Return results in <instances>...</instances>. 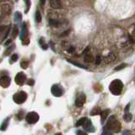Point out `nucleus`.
I'll use <instances>...</instances> for the list:
<instances>
[{"label": "nucleus", "mask_w": 135, "mask_h": 135, "mask_svg": "<svg viewBox=\"0 0 135 135\" xmlns=\"http://www.w3.org/2000/svg\"><path fill=\"white\" fill-rule=\"evenodd\" d=\"M122 89H123V84H122V82L120 79H115V80H113L109 86L110 91L115 95H120V94L122 93Z\"/></svg>", "instance_id": "obj_1"}, {"label": "nucleus", "mask_w": 135, "mask_h": 135, "mask_svg": "<svg viewBox=\"0 0 135 135\" xmlns=\"http://www.w3.org/2000/svg\"><path fill=\"white\" fill-rule=\"evenodd\" d=\"M106 128L109 130H112L113 132L118 133L121 129V123L115 118V116H112L108 120V122L106 124Z\"/></svg>", "instance_id": "obj_2"}, {"label": "nucleus", "mask_w": 135, "mask_h": 135, "mask_svg": "<svg viewBox=\"0 0 135 135\" xmlns=\"http://www.w3.org/2000/svg\"><path fill=\"white\" fill-rule=\"evenodd\" d=\"M27 99V94L24 91H20L17 92L14 95L13 100L16 104H22Z\"/></svg>", "instance_id": "obj_3"}, {"label": "nucleus", "mask_w": 135, "mask_h": 135, "mask_svg": "<svg viewBox=\"0 0 135 135\" xmlns=\"http://www.w3.org/2000/svg\"><path fill=\"white\" fill-rule=\"evenodd\" d=\"M26 122H28L29 124H34L36 122H38L39 120V115L37 112H29V113L26 115Z\"/></svg>", "instance_id": "obj_4"}, {"label": "nucleus", "mask_w": 135, "mask_h": 135, "mask_svg": "<svg viewBox=\"0 0 135 135\" xmlns=\"http://www.w3.org/2000/svg\"><path fill=\"white\" fill-rule=\"evenodd\" d=\"M15 81L18 85H23L26 82V75L23 72H20L16 74L15 78Z\"/></svg>", "instance_id": "obj_5"}, {"label": "nucleus", "mask_w": 135, "mask_h": 135, "mask_svg": "<svg viewBox=\"0 0 135 135\" xmlns=\"http://www.w3.org/2000/svg\"><path fill=\"white\" fill-rule=\"evenodd\" d=\"M85 100H86V97H85V95L84 93H79L78 95V96L75 100V106H79V107H81V106H84L85 102Z\"/></svg>", "instance_id": "obj_6"}, {"label": "nucleus", "mask_w": 135, "mask_h": 135, "mask_svg": "<svg viewBox=\"0 0 135 135\" xmlns=\"http://www.w3.org/2000/svg\"><path fill=\"white\" fill-rule=\"evenodd\" d=\"M51 92H52V95L56 97H60L61 95H63V90L58 85H52V89H51Z\"/></svg>", "instance_id": "obj_7"}, {"label": "nucleus", "mask_w": 135, "mask_h": 135, "mask_svg": "<svg viewBox=\"0 0 135 135\" xmlns=\"http://www.w3.org/2000/svg\"><path fill=\"white\" fill-rule=\"evenodd\" d=\"M11 79L9 76H3L0 78V85L3 88H7L10 85Z\"/></svg>", "instance_id": "obj_8"}, {"label": "nucleus", "mask_w": 135, "mask_h": 135, "mask_svg": "<svg viewBox=\"0 0 135 135\" xmlns=\"http://www.w3.org/2000/svg\"><path fill=\"white\" fill-rule=\"evenodd\" d=\"M50 6L51 8H52L54 9H60L63 8V4L60 0H51Z\"/></svg>", "instance_id": "obj_9"}, {"label": "nucleus", "mask_w": 135, "mask_h": 135, "mask_svg": "<svg viewBox=\"0 0 135 135\" xmlns=\"http://www.w3.org/2000/svg\"><path fill=\"white\" fill-rule=\"evenodd\" d=\"M1 12L3 15H9L11 14V7L8 3H4V4H2L1 6Z\"/></svg>", "instance_id": "obj_10"}, {"label": "nucleus", "mask_w": 135, "mask_h": 135, "mask_svg": "<svg viewBox=\"0 0 135 135\" xmlns=\"http://www.w3.org/2000/svg\"><path fill=\"white\" fill-rule=\"evenodd\" d=\"M27 34H28L27 26H26L25 23H24L22 24V29H21V32H20V39H21V41L24 40V38L27 36Z\"/></svg>", "instance_id": "obj_11"}, {"label": "nucleus", "mask_w": 135, "mask_h": 135, "mask_svg": "<svg viewBox=\"0 0 135 135\" xmlns=\"http://www.w3.org/2000/svg\"><path fill=\"white\" fill-rule=\"evenodd\" d=\"M84 60L85 62L86 63H91L94 61V57L92 56L91 54H90L89 52L87 53H85V56H84Z\"/></svg>", "instance_id": "obj_12"}, {"label": "nucleus", "mask_w": 135, "mask_h": 135, "mask_svg": "<svg viewBox=\"0 0 135 135\" xmlns=\"http://www.w3.org/2000/svg\"><path fill=\"white\" fill-rule=\"evenodd\" d=\"M9 120H10V118L8 117V118H6V119L3 122V123H2L1 127H0V129H1L2 131H5L6 129H7L8 126H9Z\"/></svg>", "instance_id": "obj_13"}, {"label": "nucleus", "mask_w": 135, "mask_h": 135, "mask_svg": "<svg viewBox=\"0 0 135 135\" xmlns=\"http://www.w3.org/2000/svg\"><path fill=\"white\" fill-rule=\"evenodd\" d=\"M83 127L85 130L87 131H90V128H92V123H91V121L89 120V119H86V121L85 122V123L83 124Z\"/></svg>", "instance_id": "obj_14"}, {"label": "nucleus", "mask_w": 135, "mask_h": 135, "mask_svg": "<svg viewBox=\"0 0 135 135\" xmlns=\"http://www.w3.org/2000/svg\"><path fill=\"white\" fill-rule=\"evenodd\" d=\"M109 113H110L109 110H104L103 112H101V121H102V122L106 119V117H107L108 115H109Z\"/></svg>", "instance_id": "obj_15"}, {"label": "nucleus", "mask_w": 135, "mask_h": 135, "mask_svg": "<svg viewBox=\"0 0 135 135\" xmlns=\"http://www.w3.org/2000/svg\"><path fill=\"white\" fill-rule=\"evenodd\" d=\"M11 35H12V37H13L14 39L16 38V36H17L18 35H19V29H18V27L16 25H15L13 27V30H12Z\"/></svg>", "instance_id": "obj_16"}, {"label": "nucleus", "mask_w": 135, "mask_h": 135, "mask_svg": "<svg viewBox=\"0 0 135 135\" xmlns=\"http://www.w3.org/2000/svg\"><path fill=\"white\" fill-rule=\"evenodd\" d=\"M36 22H38V23H40L41 21H42V14H41V12L39 11V10H37V11L36 12Z\"/></svg>", "instance_id": "obj_17"}, {"label": "nucleus", "mask_w": 135, "mask_h": 135, "mask_svg": "<svg viewBox=\"0 0 135 135\" xmlns=\"http://www.w3.org/2000/svg\"><path fill=\"white\" fill-rule=\"evenodd\" d=\"M49 24L52 27H58V22L56 20H53V19H50L49 20Z\"/></svg>", "instance_id": "obj_18"}, {"label": "nucleus", "mask_w": 135, "mask_h": 135, "mask_svg": "<svg viewBox=\"0 0 135 135\" xmlns=\"http://www.w3.org/2000/svg\"><path fill=\"white\" fill-rule=\"evenodd\" d=\"M87 118L86 117H83V118H80L79 121L77 122V123H76V127H79V126H83V124L85 123V122L86 121Z\"/></svg>", "instance_id": "obj_19"}, {"label": "nucleus", "mask_w": 135, "mask_h": 135, "mask_svg": "<svg viewBox=\"0 0 135 135\" xmlns=\"http://www.w3.org/2000/svg\"><path fill=\"white\" fill-rule=\"evenodd\" d=\"M20 66H21L22 68L26 69L28 68V66H29V62L26 60H23L21 63H20Z\"/></svg>", "instance_id": "obj_20"}, {"label": "nucleus", "mask_w": 135, "mask_h": 135, "mask_svg": "<svg viewBox=\"0 0 135 135\" xmlns=\"http://www.w3.org/2000/svg\"><path fill=\"white\" fill-rule=\"evenodd\" d=\"M133 118V116L131 113H126L123 116V119L126 121V122H130Z\"/></svg>", "instance_id": "obj_21"}, {"label": "nucleus", "mask_w": 135, "mask_h": 135, "mask_svg": "<svg viewBox=\"0 0 135 135\" xmlns=\"http://www.w3.org/2000/svg\"><path fill=\"white\" fill-rule=\"evenodd\" d=\"M68 62H69L70 63H72V64L75 65V66H77V67L81 68H85V67L84 66L83 64H80V63H76V62H74V61H73V60H68Z\"/></svg>", "instance_id": "obj_22"}, {"label": "nucleus", "mask_w": 135, "mask_h": 135, "mask_svg": "<svg viewBox=\"0 0 135 135\" xmlns=\"http://www.w3.org/2000/svg\"><path fill=\"white\" fill-rule=\"evenodd\" d=\"M101 110H100V108L99 107H95V108H94L93 109V111L91 112V115L92 116H95V115H97V114H101Z\"/></svg>", "instance_id": "obj_23"}, {"label": "nucleus", "mask_w": 135, "mask_h": 135, "mask_svg": "<svg viewBox=\"0 0 135 135\" xmlns=\"http://www.w3.org/2000/svg\"><path fill=\"white\" fill-rule=\"evenodd\" d=\"M18 58H19V57H18V54H13L11 58H10V60H9L10 63H15L16 61L18 60Z\"/></svg>", "instance_id": "obj_24"}, {"label": "nucleus", "mask_w": 135, "mask_h": 135, "mask_svg": "<svg viewBox=\"0 0 135 135\" xmlns=\"http://www.w3.org/2000/svg\"><path fill=\"white\" fill-rule=\"evenodd\" d=\"M22 19V15H21V13H20V12H15V20H17V21H19Z\"/></svg>", "instance_id": "obj_25"}, {"label": "nucleus", "mask_w": 135, "mask_h": 135, "mask_svg": "<svg viewBox=\"0 0 135 135\" xmlns=\"http://www.w3.org/2000/svg\"><path fill=\"white\" fill-rule=\"evenodd\" d=\"M24 3H25V5H26L25 13H27V12L29 11L30 8V0H24Z\"/></svg>", "instance_id": "obj_26"}, {"label": "nucleus", "mask_w": 135, "mask_h": 135, "mask_svg": "<svg viewBox=\"0 0 135 135\" xmlns=\"http://www.w3.org/2000/svg\"><path fill=\"white\" fill-rule=\"evenodd\" d=\"M125 67H127V64H126V63H122V64H120L119 66L116 67L115 70H116V71H119V70H121V69L124 68Z\"/></svg>", "instance_id": "obj_27"}, {"label": "nucleus", "mask_w": 135, "mask_h": 135, "mask_svg": "<svg viewBox=\"0 0 135 135\" xmlns=\"http://www.w3.org/2000/svg\"><path fill=\"white\" fill-rule=\"evenodd\" d=\"M13 48H14V46H9V48H7V50H6L5 52H4V56H8V55H9V53L12 52Z\"/></svg>", "instance_id": "obj_28"}, {"label": "nucleus", "mask_w": 135, "mask_h": 135, "mask_svg": "<svg viewBox=\"0 0 135 135\" xmlns=\"http://www.w3.org/2000/svg\"><path fill=\"white\" fill-rule=\"evenodd\" d=\"M35 84V80L33 79H30L27 80V85H30V86H32V85H34Z\"/></svg>", "instance_id": "obj_29"}, {"label": "nucleus", "mask_w": 135, "mask_h": 135, "mask_svg": "<svg viewBox=\"0 0 135 135\" xmlns=\"http://www.w3.org/2000/svg\"><path fill=\"white\" fill-rule=\"evenodd\" d=\"M101 62V58L100 56H97L96 58H95V63H96V64H100Z\"/></svg>", "instance_id": "obj_30"}, {"label": "nucleus", "mask_w": 135, "mask_h": 135, "mask_svg": "<svg viewBox=\"0 0 135 135\" xmlns=\"http://www.w3.org/2000/svg\"><path fill=\"white\" fill-rule=\"evenodd\" d=\"M68 52H74V47H73V46H69V47L68 48Z\"/></svg>", "instance_id": "obj_31"}, {"label": "nucleus", "mask_w": 135, "mask_h": 135, "mask_svg": "<svg viewBox=\"0 0 135 135\" xmlns=\"http://www.w3.org/2000/svg\"><path fill=\"white\" fill-rule=\"evenodd\" d=\"M69 32H70L69 30H66L65 32H63V33L61 34V36H68V35L69 34Z\"/></svg>", "instance_id": "obj_32"}, {"label": "nucleus", "mask_w": 135, "mask_h": 135, "mask_svg": "<svg viewBox=\"0 0 135 135\" xmlns=\"http://www.w3.org/2000/svg\"><path fill=\"white\" fill-rule=\"evenodd\" d=\"M10 27V26H9ZM8 28L7 29V32H6V34H5V36H4V38H3V40H4V39H6V37H7L8 36H9V30H10V28Z\"/></svg>", "instance_id": "obj_33"}, {"label": "nucleus", "mask_w": 135, "mask_h": 135, "mask_svg": "<svg viewBox=\"0 0 135 135\" xmlns=\"http://www.w3.org/2000/svg\"><path fill=\"white\" fill-rule=\"evenodd\" d=\"M11 42H12V40H11V39H9V40H8L7 42H4V46H8V45H9V44L11 43Z\"/></svg>", "instance_id": "obj_34"}, {"label": "nucleus", "mask_w": 135, "mask_h": 135, "mask_svg": "<svg viewBox=\"0 0 135 135\" xmlns=\"http://www.w3.org/2000/svg\"><path fill=\"white\" fill-rule=\"evenodd\" d=\"M5 26H0V32H2V31H3V30H5Z\"/></svg>", "instance_id": "obj_35"}, {"label": "nucleus", "mask_w": 135, "mask_h": 135, "mask_svg": "<svg viewBox=\"0 0 135 135\" xmlns=\"http://www.w3.org/2000/svg\"><path fill=\"white\" fill-rule=\"evenodd\" d=\"M89 51H90V46H88V47L85 49V51H84V54H85V53H87L88 52H89Z\"/></svg>", "instance_id": "obj_36"}, {"label": "nucleus", "mask_w": 135, "mask_h": 135, "mask_svg": "<svg viewBox=\"0 0 135 135\" xmlns=\"http://www.w3.org/2000/svg\"><path fill=\"white\" fill-rule=\"evenodd\" d=\"M129 106H130V104H128L126 106V108H125V112H128V108H129Z\"/></svg>", "instance_id": "obj_37"}, {"label": "nucleus", "mask_w": 135, "mask_h": 135, "mask_svg": "<svg viewBox=\"0 0 135 135\" xmlns=\"http://www.w3.org/2000/svg\"><path fill=\"white\" fill-rule=\"evenodd\" d=\"M41 3H42V5H44L45 3H46V0H40Z\"/></svg>", "instance_id": "obj_38"}, {"label": "nucleus", "mask_w": 135, "mask_h": 135, "mask_svg": "<svg viewBox=\"0 0 135 135\" xmlns=\"http://www.w3.org/2000/svg\"><path fill=\"white\" fill-rule=\"evenodd\" d=\"M78 134H85V133H84V132H80V131H79V132L77 133Z\"/></svg>", "instance_id": "obj_39"}]
</instances>
